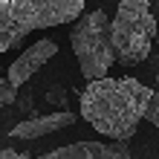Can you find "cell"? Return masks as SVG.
<instances>
[{
	"label": "cell",
	"mask_w": 159,
	"mask_h": 159,
	"mask_svg": "<svg viewBox=\"0 0 159 159\" xmlns=\"http://www.w3.org/2000/svg\"><path fill=\"white\" fill-rule=\"evenodd\" d=\"M153 38H156V41H159V17H156V35H153Z\"/></svg>",
	"instance_id": "7c38bea8"
},
{
	"label": "cell",
	"mask_w": 159,
	"mask_h": 159,
	"mask_svg": "<svg viewBox=\"0 0 159 159\" xmlns=\"http://www.w3.org/2000/svg\"><path fill=\"white\" fill-rule=\"evenodd\" d=\"M35 159H130L127 142H75Z\"/></svg>",
	"instance_id": "8992f818"
},
{
	"label": "cell",
	"mask_w": 159,
	"mask_h": 159,
	"mask_svg": "<svg viewBox=\"0 0 159 159\" xmlns=\"http://www.w3.org/2000/svg\"><path fill=\"white\" fill-rule=\"evenodd\" d=\"M55 52H58V43H55L52 38H41V41H35L26 52H20L12 64H9L6 81L12 84V87H23V84L29 81V78L43 67L46 61L55 58Z\"/></svg>",
	"instance_id": "5b68a950"
},
{
	"label": "cell",
	"mask_w": 159,
	"mask_h": 159,
	"mask_svg": "<svg viewBox=\"0 0 159 159\" xmlns=\"http://www.w3.org/2000/svg\"><path fill=\"white\" fill-rule=\"evenodd\" d=\"M17 101V87H12L9 81H0V104H15Z\"/></svg>",
	"instance_id": "9c48e42d"
},
{
	"label": "cell",
	"mask_w": 159,
	"mask_h": 159,
	"mask_svg": "<svg viewBox=\"0 0 159 159\" xmlns=\"http://www.w3.org/2000/svg\"><path fill=\"white\" fill-rule=\"evenodd\" d=\"M46 101L55 104V107H61V110H67V93H64V87H52L46 93Z\"/></svg>",
	"instance_id": "30bf717a"
},
{
	"label": "cell",
	"mask_w": 159,
	"mask_h": 159,
	"mask_svg": "<svg viewBox=\"0 0 159 159\" xmlns=\"http://www.w3.org/2000/svg\"><path fill=\"white\" fill-rule=\"evenodd\" d=\"M156 35V17L151 12L148 0H121L116 9V17L110 20V43H113L116 61L127 64H142L151 52Z\"/></svg>",
	"instance_id": "3957f363"
},
{
	"label": "cell",
	"mask_w": 159,
	"mask_h": 159,
	"mask_svg": "<svg viewBox=\"0 0 159 159\" xmlns=\"http://www.w3.org/2000/svg\"><path fill=\"white\" fill-rule=\"evenodd\" d=\"M145 119L159 130V93H151V98H148V104H145Z\"/></svg>",
	"instance_id": "ba28073f"
},
{
	"label": "cell",
	"mask_w": 159,
	"mask_h": 159,
	"mask_svg": "<svg viewBox=\"0 0 159 159\" xmlns=\"http://www.w3.org/2000/svg\"><path fill=\"white\" fill-rule=\"evenodd\" d=\"M84 0H0V52L15 49L29 32L72 23Z\"/></svg>",
	"instance_id": "7a4b0ae2"
},
{
	"label": "cell",
	"mask_w": 159,
	"mask_h": 159,
	"mask_svg": "<svg viewBox=\"0 0 159 159\" xmlns=\"http://www.w3.org/2000/svg\"><path fill=\"white\" fill-rule=\"evenodd\" d=\"M70 41L78 58V70L87 81L104 78L116 64L113 43H110V17L104 9H93V12L81 15L78 23L72 26Z\"/></svg>",
	"instance_id": "277c9868"
},
{
	"label": "cell",
	"mask_w": 159,
	"mask_h": 159,
	"mask_svg": "<svg viewBox=\"0 0 159 159\" xmlns=\"http://www.w3.org/2000/svg\"><path fill=\"white\" fill-rule=\"evenodd\" d=\"M75 113L72 110H58V113H49V116H35V119H26L20 125H15L12 136L15 139H41V136H49V133H58V130L75 125Z\"/></svg>",
	"instance_id": "52a82bcc"
},
{
	"label": "cell",
	"mask_w": 159,
	"mask_h": 159,
	"mask_svg": "<svg viewBox=\"0 0 159 159\" xmlns=\"http://www.w3.org/2000/svg\"><path fill=\"white\" fill-rule=\"evenodd\" d=\"M0 159H29V153H17L12 148H6V151H0Z\"/></svg>",
	"instance_id": "8fae6325"
},
{
	"label": "cell",
	"mask_w": 159,
	"mask_h": 159,
	"mask_svg": "<svg viewBox=\"0 0 159 159\" xmlns=\"http://www.w3.org/2000/svg\"><path fill=\"white\" fill-rule=\"evenodd\" d=\"M151 93V87L127 75L87 81V90L81 93V119L110 142H127L145 119Z\"/></svg>",
	"instance_id": "6da1fadb"
}]
</instances>
